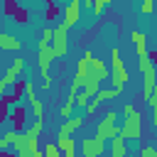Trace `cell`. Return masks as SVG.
Returning a JSON list of instances; mask_svg holds the SVG:
<instances>
[{
	"label": "cell",
	"mask_w": 157,
	"mask_h": 157,
	"mask_svg": "<svg viewBox=\"0 0 157 157\" xmlns=\"http://www.w3.org/2000/svg\"><path fill=\"white\" fill-rule=\"evenodd\" d=\"M81 152L83 157H103L105 155V142L98 137H83L81 140Z\"/></svg>",
	"instance_id": "cell-6"
},
{
	"label": "cell",
	"mask_w": 157,
	"mask_h": 157,
	"mask_svg": "<svg viewBox=\"0 0 157 157\" xmlns=\"http://www.w3.org/2000/svg\"><path fill=\"white\" fill-rule=\"evenodd\" d=\"M147 56H150V59H152V64H155V66H157V49H152V52H150V54H147Z\"/></svg>",
	"instance_id": "cell-27"
},
{
	"label": "cell",
	"mask_w": 157,
	"mask_h": 157,
	"mask_svg": "<svg viewBox=\"0 0 157 157\" xmlns=\"http://www.w3.org/2000/svg\"><path fill=\"white\" fill-rule=\"evenodd\" d=\"M81 123H83V118H69V120H64V125L59 128V137H71V132L74 130H78L81 128Z\"/></svg>",
	"instance_id": "cell-13"
},
{
	"label": "cell",
	"mask_w": 157,
	"mask_h": 157,
	"mask_svg": "<svg viewBox=\"0 0 157 157\" xmlns=\"http://www.w3.org/2000/svg\"><path fill=\"white\" fill-rule=\"evenodd\" d=\"M137 66H140V71L142 74H147V71H155L157 66L152 64V59L150 56H137Z\"/></svg>",
	"instance_id": "cell-17"
},
{
	"label": "cell",
	"mask_w": 157,
	"mask_h": 157,
	"mask_svg": "<svg viewBox=\"0 0 157 157\" xmlns=\"http://www.w3.org/2000/svg\"><path fill=\"white\" fill-rule=\"evenodd\" d=\"M155 7H157V0H142L140 12H142V15H152V12H155Z\"/></svg>",
	"instance_id": "cell-19"
},
{
	"label": "cell",
	"mask_w": 157,
	"mask_h": 157,
	"mask_svg": "<svg viewBox=\"0 0 157 157\" xmlns=\"http://www.w3.org/2000/svg\"><path fill=\"white\" fill-rule=\"evenodd\" d=\"M56 145H59V150L64 152V157H76V140H74V137H59Z\"/></svg>",
	"instance_id": "cell-15"
},
{
	"label": "cell",
	"mask_w": 157,
	"mask_h": 157,
	"mask_svg": "<svg viewBox=\"0 0 157 157\" xmlns=\"http://www.w3.org/2000/svg\"><path fill=\"white\" fill-rule=\"evenodd\" d=\"M93 2H96V0H81V5H83L86 10H93Z\"/></svg>",
	"instance_id": "cell-26"
},
{
	"label": "cell",
	"mask_w": 157,
	"mask_h": 157,
	"mask_svg": "<svg viewBox=\"0 0 157 157\" xmlns=\"http://www.w3.org/2000/svg\"><path fill=\"white\" fill-rule=\"evenodd\" d=\"M152 128L157 130V115H155V113H152Z\"/></svg>",
	"instance_id": "cell-29"
},
{
	"label": "cell",
	"mask_w": 157,
	"mask_h": 157,
	"mask_svg": "<svg viewBox=\"0 0 157 157\" xmlns=\"http://www.w3.org/2000/svg\"><path fill=\"white\" fill-rule=\"evenodd\" d=\"M108 150H110V157H125V155H128V147H125V137H123V132H118L115 137L108 140Z\"/></svg>",
	"instance_id": "cell-11"
},
{
	"label": "cell",
	"mask_w": 157,
	"mask_h": 157,
	"mask_svg": "<svg viewBox=\"0 0 157 157\" xmlns=\"http://www.w3.org/2000/svg\"><path fill=\"white\" fill-rule=\"evenodd\" d=\"M0 157H17V152H15V150H12V152H10V150H2Z\"/></svg>",
	"instance_id": "cell-28"
},
{
	"label": "cell",
	"mask_w": 157,
	"mask_h": 157,
	"mask_svg": "<svg viewBox=\"0 0 157 157\" xmlns=\"http://www.w3.org/2000/svg\"><path fill=\"white\" fill-rule=\"evenodd\" d=\"M25 96H27V101H29V108H32V115H34L37 120H44V105H42V101L37 98V93H34V83H32V81H27V88H25Z\"/></svg>",
	"instance_id": "cell-8"
},
{
	"label": "cell",
	"mask_w": 157,
	"mask_h": 157,
	"mask_svg": "<svg viewBox=\"0 0 157 157\" xmlns=\"http://www.w3.org/2000/svg\"><path fill=\"white\" fill-rule=\"evenodd\" d=\"M12 17H15V22H20V25H25V22H29V12H27L25 7H17V12H15Z\"/></svg>",
	"instance_id": "cell-21"
},
{
	"label": "cell",
	"mask_w": 157,
	"mask_h": 157,
	"mask_svg": "<svg viewBox=\"0 0 157 157\" xmlns=\"http://www.w3.org/2000/svg\"><path fill=\"white\" fill-rule=\"evenodd\" d=\"M25 69V59H15L10 66H7V71H5V76H2V81H0V96L2 93H7V88L10 86H15L17 83V76H20V71Z\"/></svg>",
	"instance_id": "cell-5"
},
{
	"label": "cell",
	"mask_w": 157,
	"mask_h": 157,
	"mask_svg": "<svg viewBox=\"0 0 157 157\" xmlns=\"http://www.w3.org/2000/svg\"><path fill=\"white\" fill-rule=\"evenodd\" d=\"M0 49L2 52H20V39L7 34V32H2L0 34Z\"/></svg>",
	"instance_id": "cell-14"
},
{
	"label": "cell",
	"mask_w": 157,
	"mask_h": 157,
	"mask_svg": "<svg viewBox=\"0 0 157 157\" xmlns=\"http://www.w3.org/2000/svg\"><path fill=\"white\" fill-rule=\"evenodd\" d=\"M118 96H120V91H118V88H113V86H110V88H101V91L91 98V103L86 105V113H88V115H93V113H96V108H98L103 101H108V98H118Z\"/></svg>",
	"instance_id": "cell-7"
},
{
	"label": "cell",
	"mask_w": 157,
	"mask_h": 157,
	"mask_svg": "<svg viewBox=\"0 0 157 157\" xmlns=\"http://www.w3.org/2000/svg\"><path fill=\"white\" fill-rule=\"evenodd\" d=\"M81 7H83V5H81V0H71V2L64 7V25H66L69 29L78 22V12H81Z\"/></svg>",
	"instance_id": "cell-9"
},
{
	"label": "cell",
	"mask_w": 157,
	"mask_h": 157,
	"mask_svg": "<svg viewBox=\"0 0 157 157\" xmlns=\"http://www.w3.org/2000/svg\"><path fill=\"white\" fill-rule=\"evenodd\" d=\"M147 105H150V108H152V113L157 115V88H155V93H152V98L147 101Z\"/></svg>",
	"instance_id": "cell-25"
},
{
	"label": "cell",
	"mask_w": 157,
	"mask_h": 157,
	"mask_svg": "<svg viewBox=\"0 0 157 157\" xmlns=\"http://www.w3.org/2000/svg\"><path fill=\"white\" fill-rule=\"evenodd\" d=\"M110 2H113V0H96V2H93V15L98 17V15L105 10V5H110Z\"/></svg>",
	"instance_id": "cell-22"
},
{
	"label": "cell",
	"mask_w": 157,
	"mask_h": 157,
	"mask_svg": "<svg viewBox=\"0 0 157 157\" xmlns=\"http://www.w3.org/2000/svg\"><path fill=\"white\" fill-rule=\"evenodd\" d=\"M155 88H157V83H155Z\"/></svg>",
	"instance_id": "cell-30"
},
{
	"label": "cell",
	"mask_w": 157,
	"mask_h": 157,
	"mask_svg": "<svg viewBox=\"0 0 157 157\" xmlns=\"http://www.w3.org/2000/svg\"><path fill=\"white\" fill-rule=\"evenodd\" d=\"M59 152H61V150H59L56 142H47V145H44V157H59Z\"/></svg>",
	"instance_id": "cell-20"
},
{
	"label": "cell",
	"mask_w": 157,
	"mask_h": 157,
	"mask_svg": "<svg viewBox=\"0 0 157 157\" xmlns=\"http://www.w3.org/2000/svg\"><path fill=\"white\" fill-rule=\"evenodd\" d=\"M15 12H17L15 0H5V15H15Z\"/></svg>",
	"instance_id": "cell-24"
},
{
	"label": "cell",
	"mask_w": 157,
	"mask_h": 157,
	"mask_svg": "<svg viewBox=\"0 0 157 157\" xmlns=\"http://www.w3.org/2000/svg\"><path fill=\"white\" fill-rule=\"evenodd\" d=\"M123 113H125V123L120 125V132L125 140H140L142 137V118L140 113L135 110L132 103H125L123 105Z\"/></svg>",
	"instance_id": "cell-1"
},
{
	"label": "cell",
	"mask_w": 157,
	"mask_h": 157,
	"mask_svg": "<svg viewBox=\"0 0 157 157\" xmlns=\"http://www.w3.org/2000/svg\"><path fill=\"white\" fill-rule=\"evenodd\" d=\"M7 120L12 123V130H17V132H20V130L27 125V108H25V105H15Z\"/></svg>",
	"instance_id": "cell-10"
},
{
	"label": "cell",
	"mask_w": 157,
	"mask_h": 157,
	"mask_svg": "<svg viewBox=\"0 0 157 157\" xmlns=\"http://www.w3.org/2000/svg\"><path fill=\"white\" fill-rule=\"evenodd\" d=\"M115 118H118V113H115V110H108V113H105V118L98 123V128H96V135H93V137H98V140H103V142H108L110 137H115V135L120 132V128L115 125Z\"/></svg>",
	"instance_id": "cell-3"
},
{
	"label": "cell",
	"mask_w": 157,
	"mask_h": 157,
	"mask_svg": "<svg viewBox=\"0 0 157 157\" xmlns=\"http://www.w3.org/2000/svg\"><path fill=\"white\" fill-rule=\"evenodd\" d=\"M91 98H93V96H91L86 88H81V93L76 96V108H86V105L91 103Z\"/></svg>",
	"instance_id": "cell-18"
},
{
	"label": "cell",
	"mask_w": 157,
	"mask_h": 157,
	"mask_svg": "<svg viewBox=\"0 0 157 157\" xmlns=\"http://www.w3.org/2000/svg\"><path fill=\"white\" fill-rule=\"evenodd\" d=\"M52 49L56 52V59L66 56L69 52V27L61 22L59 27H54V42H52Z\"/></svg>",
	"instance_id": "cell-4"
},
{
	"label": "cell",
	"mask_w": 157,
	"mask_h": 157,
	"mask_svg": "<svg viewBox=\"0 0 157 157\" xmlns=\"http://www.w3.org/2000/svg\"><path fill=\"white\" fill-rule=\"evenodd\" d=\"M130 39H132V44L137 47V56H147L150 52H147V37H145V32H130Z\"/></svg>",
	"instance_id": "cell-12"
},
{
	"label": "cell",
	"mask_w": 157,
	"mask_h": 157,
	"mask_svg": "<svg viewBox=\"0 0 157 157\" xmlns=\"http://www.w3.org/2000/svg\"><path fill=\"white\" fill-rule=\"evenodd\" d=\"M52 42H54V27H47V29L42 32V39H39V49H49V47H52Z\"/></svg>",
	"instance_id": "cell-16"
},
{
	"label": "cell",
	"mask_w": 157,
	"mask_h": 157,
	"mask_svg": "<svg viewBox=\"0 0 157 157\" xmlns=\"http://www.w3.org/2000/svg\"><path fill=\"white\" fill-rule=\"evenodd\" d=\"M140 155H142V157H157V147H152V145H145Z\"/></svg>",
	"instance_id": "cell-23"
},
{
	"label": "cell",
	"mask_w": 157,
	"mask_h": 157,
	"mask_svg": "<svg viewBox=\"0 0 157 157\" xmlns=\"http://www.w3.org/2000/svg\"><path fill=\"white\" fill-rule=\"evenodd\" d=\"M128 81H130V74H128V69H125V64L118 54V47H113L110 49V83H113V88H118L123 93Z\"/></svg>",
	"instance_id": "cell-2"
}]
</instances>
